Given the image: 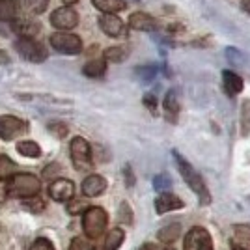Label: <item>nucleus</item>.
<instances>
[{"mask_svg":"<svg viewBox=\"0 0 250 250\" xmlns=\"http://www.w3.org/2000/svg\"><path fill=\"white\" fill-rule=\"evenodd\" d=\"M47 129H49V133H51L52 136H56V138H65L67 133H69L67 125L62 124V122H51V124L47 125Z\"/></svg>","mask_w":250,"mask_h":250,"instance_id":"nucleus-30","label":"nucleus"},{"mask_svg":"<svg viewBox=\"0 0 250 250\" xmlns=\"http://www.w3.org/2000/svg\"><path fill=\"white\" fill-rule=\"evenodd\" d=\"M30 250H54V247H52V243L49 239L40 237V239H36L34 243H32Z\"/></svg>","mask_w":250,"mask_h":250,"instance_id":"nucleus-35","label":"nucleus"},{"mask_svg":"<svg viewBox=\"0 0 250 250\" xmlns=\"http://www.w3.org/2000/svg\"><path fill=\"white\" fill-rule=\"evenodd\" d=\"M49 196L56 202H69L75 196V185L69 179H54L49 187Z\"/></svg>","mask_w":250,"mask_h":250,"instance_id":"nucleus-11","label":"nucleus"},{"mask_svg":"<svg viewBox=\"0 0 250 250\" xmlns=\"http://www.w3.org/2000/svg\"><path fill=\"white\" fill-rule=\"evenodd\" d=\"M47 6H49V0H26V8L36 15L43 13L47 10Z\"/></svg>","mask_w":250,"mask_h":250,"instance_id":"nucleus-32","label":"nucleus"},{"mask_svg":"<svg viewBox=\"0 0 250 250\" xmlns=\"http://www.w3.org/2000/svg\"><path fill=\"white\" fill-rule=\"evenodd\" d=\"M104 190H106V179L103 176L92 174V176H88L83 181V194L86 198L101 196Z\"/></svg>","mask_w":250,"mask_h":250,"instance_id":"nucleus-13","label":"nucleus"},{"mask_svg":"<svg viewBox=\"0 0 250 250\" xmlns=\"http://www.w3.org/2000/svg\"><path fill=\"white\" fill-rule=\"evenodd\" d=\"M6 187H8V196L11 198H30L40 194L42 181L34 174H15L8 179Z\"/></svg>","mask_w":250,"mask_h":250,"instance_id":"nucleus-2","label":"nucleus"},{"mask_svg":"<svg viewBox=\"0 0 250 250\" xmlns=\"http://www.w3.org/2000/svg\"><path fill=\"white\" fill-rule=\"evenodd\" d=\"M22 208L30 213H42L45 209V200L40 198L38 194L36 196H30V198H24L22 200Z\"/></svg>","mask_w":250,"mask_h":250,"instance_id":"nucleus-27","label":"nucleus"},{"mask_svg":"<svg viewBox=\"0 0 250 250\" xmlns=\"http://www.w3.org/2000/svg\"><path fill=\"white\" fill-rule=\"evenodd\" d=\"M17 15L15 0H0V21H13Z\"/></svg>","mask_w":250,"mask_h":250,"instance_id":"nucleus-24","label":"nucleus"},{"mask_svg":"<svg viewBox=\"0 0 250 250\" xmlns=\"http://www.w3.org/2000/svg\"><path fill=\"white\" fill-rule=\"evenodd\" d=\"M15 49L19 52V56L28 60V62L40 63L47 58V49L45 45H42L40 42H36L34 38L28 36H21L17 42H15Z\"/></svg>","mask_w":250,"mask_h":250,"instance_id":"nucleus-5","label":"nucleus"},{"mask_svg":"<svg viewBox=\"0 0 250 250\" xmlns=\"http://www.w3.org/2000/svg\"><path fill=\"white\" fill-rule=\"evenodd\" d=\"M92 4L103 13H120L127 8L125 0H92Z\"/></svg>","mask_w":250,"mask_h":250,"instance_id":"nucleus-19","label":"nucleus"},{"mask_svg":"<svg viewBox=\"0 0 250 250\" xmlns=\"http://www.w3.org/2000/svg\"><path fill=\"white\" fill-rule=\"evenodd\" d=\"M140 250H159V249H157L155 245H151V243H146V245L140 247Z\"/></svg>","mask_w":250,"mask_h":250,"instance_id":"nucleus-42","label":"nucleus"},{"mask_svg":"<svg viewBox=\"0 0 250 250\" xmlns=\"http://www.w3.org/2000/svg\"><path fill=\"white\" fill-rule=\"evenodd\" d=\"M129 26L138 32H153L157 30V21L146 11H135L129 17Z\"/></svg>","mask_w":250,"mask_h":250,"instance_id":"nucleus-14","label":"nucleus"},{"mask_svg":"<svg viewBox=\"0 0 250 250\" xmlns=\"http://www.w3.org/2000/svg\"><path fill=\"white\" fill-rule=\"evenodd\" d=\"M51 24L58 30H71L79 24V13L71 6H63L52 11Z\"/></svg>","mask_w":250,"mask_h":250,"instance_id":"nucleus-9","label":"nucleus"},{"mask_svg":"<svg viewBox=\"0 0 250 250\" xmlns=\"http://www.w3.org/2000/svg\"><path fill=\"white\" fill-rule=\"evenodd\" d=\"M185 208V202L176 196V194H170V192H161L155 200V211L157 215H165L170 211H177V209Z\"/></svg>","mask_w":250,"mask_h":250,"instance_id":"nucleus-12","label":"nucleus"},{"mask_svg":"<svg viewBox=\"0 0 250 250\" xmlns=\"http://www.w3.org/2000/svg\"><path fill=\"white\" fill-rule=\"evenodd\" d=\"M241 8H243V10L247 11V13H249L250 15V0H243V4H241Z\"/></svg>","mask_w":250,"mask_h":250,"instance_id":"nucleus-41","label":"nucleus"},{"mask_svg":"<svg viewBox=\"0 0 250 250\" xmlns=\"http://www.w3.org/2000/svg\"><path fill=\"white\" fill-rule=\"evenodd\" d=\"M172 185V179L168 177V174H159L153 177V188L155 190H167Z\"/></svg>","mask_w":250,"mask_h":250,"instance_id":"nucleus-33","label":"nucleus"},{"mask_svg":"<svg viewBox=\"0 0 250 250\" xmlns=\"http://www.w3.org/2000/svg\"><path fill=\"white\" fill-rule=\"evenodd\" d=\"M125 56H127V51H125L124 47H108V49H104V52H103L104 60H106V62H114V63L124 62Z\"/></svg>","mask_w":250,"mask_h":250,"instance_id":"nucleus-26","label":"nucleus"},{"mask_svg":"<svg viewBox=\"0 0 250 250\" xmlns=\"http://www.w3.org/2000/svg\"><path fill=\"white\" fill-rule=\"evenodd\" d=\"M174 159H176L179 174L185 179V183L188 185V188L198 196V202L202 206H209V204H211V192L208 190V185H206L204 177L200 176L198 172L194 170V167H192L183 155H179L177 151H174Z\"/></svg>","mask_w":250,"mask_h":250,"instance_id":"nucleus-1","label":"nucleus"},{"mask_svg":"<svg viewBox=\"0 0 250 250\" xmlns=\"http://www.w3.org/2000/svg\"><path fill=\"white\" fill-rule=\"evenodd\" d=\"M118 220L122 224H127V226L133 224V209H131V206L127 202L120 204V208H118Z\"/></svg>","mask_w":250,"mask_h":250,"instance_id":"nucleus-28","label":"nucleus"},{"mask_svg":"<svg viewBox=\"0 0 250 250\" xmlns=\"http://www.w3.org/2000/svg\"><path fill=\"white\" fill-rule=\"evenodd\" d=\"M163 108H165V116H167L168 122L176 124L177 116H179V101H177V94L174 90H170L167 95H165V101H163Z\"/></svg>","mask_w":250,"mask_h":250,"instance_id":"nucleus-16","label":"nucleus"},{"mask_svg":"<svg viewBox=\"0 0 250 250\" xmlns=\"http://www.w3.org/2000/svg\"><path fill=\"white\" fill-rule=\"evenodd\" d=\"M165 250H174V249H165Z\"/></svg>","mask_w":250,"mask_h":250,"instance_id":"nucleus-45","label":"nucleus"},{"mask_svg":"<svg viewBox=\"0 0 250 250\" xmlns=\"http://www.w3.org/2000/svg\"><path fill=\"white\" fill-rule=\"evenodd\" d=\"M83 73L90 79H101L106 73V60L104 58H94L90 62L84 63Z\"/></svg>","mask_w":250,"mask_h":250,"instance_id":"nucleus-17","label":"nucleus"},{"mask_svg":"<svg viewBox=\"0 0 250 250\" xmlns=\"http://www.w3.org/2000/svg\"><path fill=\"white\" fill-rule=\"evenodd\" d=\"M51 45L60 54H79L83 52V40L71 32H56L51 36Z\"/></svg>","mask_w":250,"mask_h":250,"instance_id":"nucleus-6","label":"nucleus"},{"mask_svg":"<svg viewBox=\"0 0 250 250\" xmlns=\"http://www.w3.org/2000/svg\"><path fill=\"white\" fill-rule=\"evenodd\" d=\"M233 243L249 247L250 245V226L249 224H233Z\"/></svg>","mask_w":250,"mask_h":250,"instance_id":"nucleus-23","label":"nucleus"},{"mask_svg":"<svg viewBox=\"0 0 250 250\" xmlns=\"http://www.w3.org/2000/svg\"><path fill=\"white\" fill-rule=\"evenodd\" d=\"M241 133L249 135L250 133V99L243 103V114H241Z\"/></svg>","mask_w":250,"mask_h":250,"instance_id":"nucleus-29","label":"nucleus"},{"mask_svg":"<svg viewBox=\"0 0 250 250\" xmlns=\"http://www.w3.org/2000/svg\"><path fill=\"white\" fill-rule=\"evenodd\" d=\"M108 224V215L103 208H88L83 213V229L86 237L97 239L103 235Z\"/></svg>","mask_w":250,"mask_h":250,"instance_id":"nucleus-3","label":"nucleus"},{"mask_svg":"<svg viewBox=\"0 0 250 250\" xmlns=\"http://www.w3.org/2000/svg\"><path fill=\"white\" fill-rule=\"evenodd\" d=\"M17 151L21 153L22 157H32V159H38L42 155V147L38 146L34 140H22L17 144Z\"/></svg>","mask_w":250,"mask_h":250,"instance_id":"nucleus-22","label":"nucleus"},{"mask_svg":"<svg viewBox=\"0 0 250 250\" xmlns=\"http://www.w3.org/2000/svg\"><path fill=\"white\" fill-rule=\"evenodd\" d=\"M58 170H60V167H58V165H49V167L43 170V176L51 177V176H54V174H58Z\"/></svg>","mask_w":250,"mask_h":250,"instance_id":"nucleus-39","label":"nucleus"},{"mask_svg":"<svg viewBox=\"0 0 250 250\" xmlns=\"http://www.w3.org/2000/svg\"><path fill=\"white\" fill-rule=\"evenodd\" d=\"M28 131V124L15 116H0V138L10 142Z\"/></svg>","mask_w":250,"mask_h":250,"instance_id":"nucleus-8","label":"nucleus"},{"mask_svg":"<svg viewBox=\"0 0 250 250\" xmlns=\"http://www.w3.org/2000/svg\"><path fill=\"white\" fill-rule=\"evenodd\" d=\"M222 84H224V90H226V94L228 95H237L243 92V79H241V75H237L235 71H229V69H224L222 71Z\"/></svg>","mask_w":250,"mask_h":250,"instance_id":"nucleus-15","label":"nucleus"},{"mask_svg":"<svg viewBox=\"0 0 250 250\" xmlns=\"http://www.w3.org/2000/svg\"><path fill=\"white\" fill-rule=\"evenodd\" d=\"M6 198H8V187H6V183H2V179H0V202H4Z\"/></svg>","mask_w":250,"mask_h":250,"instance_id":"nucleus-40","label":"nucleus"},{"mask_svg":"<svg viewBox=\"0 0 250 250\" xmlns=\"http://www.w3.org/2000/svg\"><path fill=\"white\" fill-rule=\"evenodd\" d=\"M183 250H213V239L208 229L202 226L188 229L183 241Z\"/></svg>","mask_w":250,"mask_h":250,"instance_id":"nucleus-7","label":"nucleus"},{"mask_svg":"<svg viewBox=\"0 0 250 250\" xmlns=\"http://www.w3.org/2000/svg\"><path fill=\"white\" fill-rule=\"evenodd\" d=\"M13 32H17L19 36L34 38V36L40 32V24L34 21H17V22H13Z\"/></svg>","mask_w":250,"mask_h":250,"instance_id":"nucleus-21","label":"nucleus"},{"mask_svg":"<svg viewBox=\"0 0 250 250\" xmlns=\"http://www.w3.org/2000/svg\"><path fill=\"white\" fill-rule=\"evenodd\" d=\"M69 151H71V161H73L75 168H77L79 172H90V170H92V167H94L92 149H90V144H88L86 138L75 136L73 140H71Z\"/></svg>","mask_w":250,"mask_h":250,"instance_id":"nucleus-4","label":"nucleus"},{"mask_svg":"<svg viewBox=\"0 0 250 250\" xmlns=\"http://www.w3.org/2000/svg\"><path fill=\"white\" fill-rule=\"evenodd\" d=\"M125 241V231L122 228H112L103 243V250H118L122 247V243Z\"/></svg>","mask_w":250,"mask_h":250,"instance_id":"nucleus-20","label":"nucleus"},{"mask_svg":"<svg viewBox=\"0 0 250 250\" xmlns=\"http://www.w3.org/2000/svg\"><path fill=\"white\" fill-rule=\"evenodd\" d=\"M144 104H146V108L151 112V114H155L157 112V97L153 94L144 95Z\"/></svg>","mask_w":250,"mask_h":250,"instance_id":"nucleus-37","label":"nucleus"},{"mask_svg":"<svg viewBox=\"0 0 250 250\" xmlns=\"http://www.w3.org/2000/svg\"><path fill=\"white\" fill-rule=\"evenodd\" d=\"M179 235H181V224L179 222H172V224H167V226H163V228L159 229L157 239L161 241V243H165V245H170Z\"/></svg>","mask_w":250,"mask_h":250,"instance_id":"nucleus-18","label":"nucleus"},{"mask_svg":"<svg viewBox=\"0 0 250 250\" xmlns=\"http://www.w3.org/2000/svg\"><path fill=\"white\" fill-rule=\"evenodd\" d=\"M63 2V6H73V4H77L79 0H62Z\"/></svg>","mask_w":250,"mask_h":250,"instance_id":"nucleus-44","label":"nucleus"},{"mask_svg":"<svg viewBox=\"0 0 250 250\" xmlns=\"http://www.w3.org/2000/svg\"><path fill=\"white\" fill-rule=\"evenodd\" d=\"M17 174V165L11 161L10 157L0 155V179H10L11 176Z\"/></svg>","mask_w":250,"mask_h":250,"instance_id":"nucleus-25","label":"nucleus"},{"mask_svg":"<svg viewBox=\"0 0 250 250\" xmlns=\"http://www.w3.org/2000/svg\"><path fill=\"white\" fill-rule=\"evenodd\" d=\"M69 250H95V249H94V245H90V243L86 239H83V237H75V239L71 241Z\"/></svg>","mask_w":250,"mask_h":250,"instance_id":"nucleus-34","label":"nucleus"},{"mask_svg":"<svg viewBox=\"0 0 250 250\" xmlns=\"http://www.w3.org/2000/svg\"><path fill=\"white\" fill-rule=\"evenodd\" d=\"M99 28L106 34L108 38H124L127 30H125L124 21L116 15V13H103L99 17Z\"/></svg>","mask_w":250,"mask_h":250,"instance_id":"nucleus-10","label":"nucleus"},{"mask_svg":"<svg viewBox=\"0 0 250 250\" xmlns=\"http://www.w3.org/2000/svg\"><path fill=\"white\" fill-rule=\"evenodd\" d=\"M136 73H144L142 75V79H146V81H149V79H153V75H155V67H138L136 69Z\"/></svg>","mask_w":250,"mask_h":250,"instance_id":"nucleus-38","label":"nucleus"},{"mask_svg":"<svg viewBox=\"0 0 250 250\" xmlns=\"http://www.w3.org/2000/svg\"><path fill=\"white\" fill-rule=\"evenodd\" d=\"M88 209V204L83 202V200H69V204H67V213L69 215H81Z\"/></svg>","mask_w":250,"mask_h":250,"instance_id":"nucleus-31","label":"nucleus"},{"mask_svg":"<svg viewBox=\"0 0 250 250\" xmlns=\"http://www.w3.org/2000/svg\"><path fill=\"white\" fill-rule=\"evenodd\" d=\"M229 250H249L247 247H243V245H237V243H233L231 247H229Z\"/></svg>","mask_w":250,"mask_h":250,"instance_id":"nucleus-43","label":"nucleus"},{"mask_svg":"<svg viewBox=\"0 0 250 250\" xmlns=\"http://www.w3.org/2000/svg\"><path fill=\"white\" fill-rule=\"evenodd\" d=\"M124 179H125V185L127 187H133L135 185V174H133V168H131V165H125L124 167Z\"/></svg>","mask_w":250,"mask_h":250,"instance_id":"nucleus-36","label":"nucleus"}]
</instances>
